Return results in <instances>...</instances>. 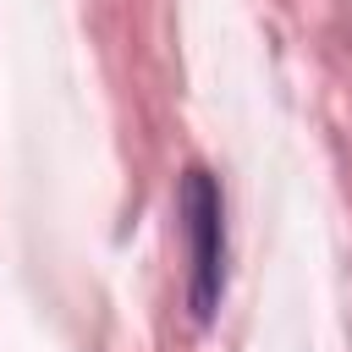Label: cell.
Here are the masks:
<instances>
[{
  "label": "cell",
  "instance_id": "6da1fadb",
  "mask_svg": "<svg viewBox=\"0 0 352 352\" xmlns=\"http://www.w3.org/2000/svg\"><path fill=\"white\" fill-rule=\"evenodd\" d=\"M182 231H187V258H192V275H187V302L198 319H209L220 308V292H226V204H220V187L209 170H187L182 176Z\"/></svg>",
  "mask_w": 352,
  "mask_h": 352
}]
</instances>
